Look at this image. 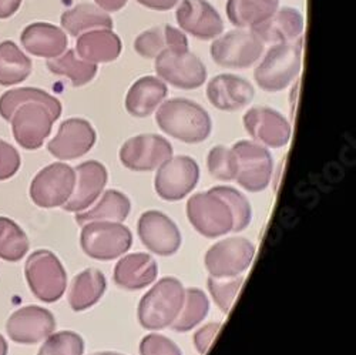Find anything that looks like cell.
Here are the masks:
<instances>
[{"mask_svg":"<svg viewBox=\"0 0 356 355\" xmlns=\"http://www.w3.org/2000/svg\"><path fill=\"white\" fill-rule=\"evenodd\" d=\"M96 132L84 118H69L58 127L54 139L47 144V150L58 160H76L93 149Z\"/></svg>","mask_w":356,"mask_h":355,"instance_id":"obj_17","label":"cell"},{"mask_svg":"<svg viewBox=\"0 0 356 355\" xmlns=\"http://www.w3.org/2000/svg\"><path fill=\"white\" fill-rule=\"evenodd\" d=\"M107 281L97 269H87L77 274L69 290V304L73 311L80 313L96 306L104 295Z\"/></svg>","mask_w":356,"mask_h":355,"instance_id":"obj_27","label":"cell"},{"mask_svg":"<svg viewBox=\"0 0 356 355\" xmlns=\"http://www.w3.org/2000/svg\"><path fill=\"white\" fill-rule=\"evenodd\" d=\"M62 114V103L36 87L9 90L0 97V116L12 125L15 140L24 150H38Z\"/></svg>","mask_w":356,"mask_h":355,"instance_id":"obj_1","label":"cell"},{"mask_svg":"<svg viewBox=\"0 0 356 355\" xmlns=\"http://www.w3.org/2000/svg\"><path fill=\"white\" fill-rule=\"evenodd\" d=\"M254 87L245 79L235 74H220L207 86V97L222 111H236L254 99Z\"/></svg>","mask_w":356,"mask_h":355,"instance_id":"obj_21","label":"cell"},{"mask_svg":"<svg viewBox=\"0 0 356 355\" xmlns=\"http://www.w3.org/2000/svg\"><path fill=\"white\" fill-rule=\"evenodd\" d=\"M159 276L156 260L147 253L123 255L114 267V283L124 290L137 291L152 285Z\"/></svg>","mask_w":356,"mask_h":355,"instance_id":"obj_22","label":"cell"},{"mask_svg":"<svg viewBox=\"0 0 356 355\" xmlns=\"http://www.w3.org/2000/svg\"><path fill=\"white\" fill-rule=\"evenodd\" d=\"M264 52V43L252 33L244 31L229 32L214 40L210 53L214 62L228 69H247L252 66Z\"/></svg>","mask_w":356,"mask_h":355,"instance_id":"obj_13","label":"cell"},{"mask_svg":"<svg viewBox=\"0 0 356 355\" xmlns=\"http://www.w3.org/2000/svg\"><path fill=\"white\" fill-rule=\"evenodd\" d=\"M22 166V159L15 147L0 139V182L12 179Z\"/></svg>","mask_w":356,"mask_h":355,"instance_id":"obj_41","label":"cell"},{"mask_svg":"<svg viewBox=\"0 0 356 355\" xmlns=\"http://www.w3.org/2000/svg\"><path fill=\"white\" fill-rule=\"evenodd\" d=\"M84 341L73 331L53 333L40 347L38 355H83Z\"/></svg>","mask_w":356,"mask_h":355,"instance_id":"obj_38","label":"cell"},{"mask_svg":"<svg viewBox=\"0 0 356 355\" xmlns=\"http://www.w3.org/2000/svg\"><path fill=\"white\" fill-rule=\"evenodd\" d=\"M118 157L131 171H153L172 157V145L163 136L140 134L122 145Z\"/></svg>","mask_w":356,"mask_h":355,"instance_id":"obj_14","label":"cell"},{"mask_svg":"<svg viewBox=\"0 0 356 355\" xmlns=\"http://www.w3.org/2000/svg\"><path fill=\"white\" fill-rule=\"evenodd\" d=\"M8 351H9L8 342H6L5 337L0 334V355H8Z\"/></svg>","mask_w":356,"mask_h":355,"instance_id":"obj_46","label":"cell"},{"mask_svg":"<svg viewBox=\"0 0 356 355\" xmlns=\"http://www.w3.org/2000/svg\"><path fill=\"white\" fill-rule=\"evenodd\" d=\"M56 330L54 315L39 306H27L15 311L8 322L6 333L17 344H39Z\"/></svg>","mask_w":356,"mask_h":355,"instance_id":"obj_16","label":"cell"},{"mask_svg":"<svg viewBox=\"0 0 356 355\" xmlns=\"http://www.w3.org/2000/svg\"><path fill=\"white\" fill-rule=\"evenodd\" d=\"M29 239L24 230L12 219L0 217V258L17 262L29 251Z\"/></svg>","mask_w":356,"mask_h":355,"instance_id":"obj_35","label":"cell"},{"mask_svg":"<svg viewBox=\"0 0 356 355\" xmlns=\"http://www.w3.org/2000/svg\"><path fill=\"white\" fill-rule=\"evenodd\" d=\"M304 16L292 8H282L271 17L251 27V32L262 43H291L304 32Z\"/></svg>","mask_w":356,"mask_h":355,"instance_id":"obj_23","label":"cell"},{"mask_svg":"<svg viewBox=\"0 0 356 355\" xmlns=\"http://www.w3.org/2000/svg\"><path fill=\"white\" fill-rule=\"evenodd\" d=\"M167 86L157 77L145 76L134 81L126 97V110L133 117H147L167 97Z\"/></svg>","mask_w":356,"mask_h":355,"instance_id":"obj_26","label":"cell"},{"mask_svg":"<svg viewBox=\"0 0 356 355\" xmlns=\"http://www.w3.org/2000/svg\"><path fill=\"white\" fill-rule=\"evenodd\" d=\"M95 2L97 3V6L100 9H103L104 12H108V13H113V12H118L122 10L129 0H95Z\"/></svg>","mask_w":356,"mask_h":355,"instance_id":"obj_45","label":"cell"},{"mask_svg":"<svg viewBox=\"0 0 356 355\" xmlns=\"http://www.w3.org/2000/svg\"><path fill=\"white\" fill-rule=\"evenodd\" d=\"M74 184V168L66 163H53L36 174L29 193L40 209H54L70 198Z\"/></svg>","mask_w":356,"mask_h":355,"instance_id":"obj_11","label":"cell"},{"mask_svg":"<svg viewBox=\"0 0 356 355\" xmlns=\"http://www.w3.org/2000/svg\"><path fill=\"white\" fill-rule=\"evenodd\" d=\"M220 329H221V322H209V324L202 325L200 330L195 331L194 345L200 355H205L207 352H209Z\"/></svg>","mask_w":356,"mask_h":355,"instance_id":"obj_42","label":"cell"},{"mask_svg":"<svg viewBox=\"0 0 356 355\" xmlns=\"http://www.w3.org/2000/svg\"><path fill=\"white\" fill-rule=\"evenodd\" d=\"M209 311L210 301L205 292L200 288H188L186 290L181 311L170 327L177 333H187L205 320Z\"/></svg>","mask_w":356,"mask_h":355,"instance_id":"obj_34","label":"cell"},{"mask_svg":"<svg viewBox=\"0 0 356 355\" xmlns=\"http://www.w3.org/2000/svg\"><path fill=\"white\" fill-rule=\"evenodd\" d=\"M76 52L88 63H108L122 53V40L110 29H97L79 36Z\"/></svg>","mask_w":356,"mask_h":355,"instance_id":"obj_25","label":"cell"},{"mask_svg":"<svg viewBox=\"0 0 356 355\" xmlns=\"http://www.w3.org/2000/svg\"><path fill=\"white\" fill-rule=\"evenodd\" d=\"M154 68L160 79L183 90L198 88L207 80L205 65L188 49L164 50L156 57Z\"/></svg>","mask_w":356,"mask_h":355,"instance_id":"obj_10","label":"cell"},{"mask_svg":"<svg viewBox=\"0 0 356 355\" xmlns=\"http://www.w3.org/2000/svg\"><path fill=\"white\" fill-rule=\"evenodd\" d=\"M140 355H183V352L168 337L148 334L140 342Z\"/></svg>","mask_w":356,"mask_h":355,"instance_id":"obj_40","label":"cell"},{"mask_svg":"<svg viewBox=\"0 0 356 355\" xmlns=\"http://www.w3.org/2000/svg\"><path fill=\"white\" fill-rule=\"evenodd\" d=\"M231 149L236 160V183L250 193L264 191L270 186L274 173V160L270 150L259 143L248 140L235 143Z\"/></svg>","mask_w":356,"mask_h":355,"instance_id":"obj_7","label":"cell"},{"mask_svg":"<svg viewBox=\"0 0 356 355\" xmlns=\"http://www.w3.org/2000/svg\"><path fill=\"white\" fill-rule=\"evenodd\" d=\"M187 217L191 226L207 239H217L232 231L234 217L227 201L209 190L191 196L187 201Z\"/></svg>","mask_w":356,"mask_h":355,"instance_id":"obj_8","label":"cell"},{"mask_svg":"<svg viewBox=\"0 0 356 355\" xmlns=\"http://www.w3.org/2000/svg\"><path fill=\"white\" fill-rule=\"evenodd\" d=\"M301 65L302 40L275 45L255 69L254 77L262 90L277 93L296 79L301 72Z\"/></svg>","mask_w":356,"mask_h":355,"instance_id":"obj_4","label":"cell"},{"mask_svg":"<svg viewBox=\"0 0 356 355\" xmlns=\"http://www.w3.org/2000/svg\"><path fill=\"white\" fill-rule=\"evenodd\" d=\"M200 180V167L188 156L168 159L159 167L154 179V189L160 198L178 201L187 197Z\"/></svg>","mask_w":356,"mask_h":355,"instance_id":"obj_12","label":"cell"},{"mask_svg":"<svg viewBox=\"0 0 356 355\" xmlns=\"http://www.w3.org/2000/svg\"><path fill=\"white\" fill-rule=\"evenodd\" d=\"M244 127L258 143L280 149L291 139V125L286 118L270 107H252L244 114Z\"/></svg>","mask_w":356,"mask_h":355,"instance_id":"obj_19","label":"cell"},{"mask_svg":"<svg viewBox=\"0 0 356 355\" xmlns=\"http://www.w3.org/2000/svg\"><path fill=\"white\" fill-rule=\"evenodd\" d=\"M278 10V0H228L227 16L236 27H254Z\"/></svg>","mask_w":356,"mask_h":355,"instance_id":"obj_31","label":"cell"},{"mask_svg":"<svg viewBox=\"0 0 356 355\" xmlns=\"http://www.w3.org/2000/svg\"><path fill=\"white\" fill-rule=\"evenodd\" d=\"M175 19L184 32L201 40L214 39L224 31L221 16L205 0H183Z\"/></svg>","mask_w":356,"mask_h":355,"instance_id":"obj_20","label":"cell"},{"mask_svg":"<svg viewBox=\"0 0 356 355\" xmlns=\"http://www.w3.org/2000/svg\"><path fill=\"white\" fill-rule=\"evenodd\" d=\"M92 355H123V354H118V352H111V351H103V352H96Z\"/></svg>","mask_w":356,"mask_h":355,"instance_id":"obj_47","label":"cell"},{"mask_svg":"<svg viewBox=\"0 0 356 355\" xmlns=\"http://www.w3.org/2000/svg\"><path fill=\"white\" fill-rule=\"evenodd\" d=\"M141 243L157 255H174L181 247V232L177 224L164 213L150 210L141 214L137 224Z\"/></svg>","mask_w":356,"mask_h":355,"instance_id":"obj_15","label":"cell"},{"mask_svg":"<svg viewBox=\"0 0 356 355\" xmlns=\"http://www.w3.org/2000/svg\"><path fill=\"white\" fill-rule=\"evenodd\" d=\"M255 257V246L244 237H231L211 246L205 253L204 264L210 277L228 278L241 276L250 269Z\"/></svg>","mask_w":356,"mask_h":355,"instance_id":"obj_9","label":"cell"},{"mask_svg":"<svg viewBox=\"0 0 356 355\" xmlns=\"http://www.w3.org/2000/svg\"><path fill=\"white\" fill-rule=\"evenodd\" d=\"M76 184L70 198L63 204L69 213H81L96 203L107 184V168L96 160L84 161L74 168Z\"/></svg>","mask_w":356,"mask_h":355,"instance_id":"obj_18","label":"cell"},{"mask_svg":"<svg viewBox=\"0 0 356 355\" xmlns=\"http://www.w3.org/2000/svg\"><path fill=\"white\" fill-rule=\"evenodd\" d=\"M81 227L80 246L86 255L95 260L110 261L131 248L133 234L123 223L90 221Z\"/></svg>","mask_w":356,"mask_h":355,"instance_id":"obj_6","label":"cell"},{"mask_svg":"<svg viewBox=\"0 0 356 355\" xmlns=\"http://www.w3.org/2000/svg\"><path fill=\"white\" fill-rule=\"evenodd\" d=\"M156 122L165 134L188 144L207 140L213 130L210 114L188 99H171L160 104Z\"/></svg>","mask_w":356,"mask_h":355,"instance_id":"obj_2","label":"cell"},{"mask_svg":"<svg viewBox=\"0 0 356 355\" xmlns=\"http://www.w3.org/2000/svg\"><path fill=\"white\" fill-rule=\"evenodd\" d=\"M22 5V0H0V19L13 16Z\"/></svg>","mask_w":356,"mask_h":355,"instance_id":"obj_44","label":"cell"},{"mask_svg":"<svg viewBox=\"0 0 356 355\" xmlns=\"http://www.w3.org/2000/svg\"><path fill=\"white\" fill-rule=\"evenodd\" d=\"M216 194L222 197L227 204L229 205V209L232 212L234 217V227L232 231L240 232L245 230L251 224L252 219V210H251V204L248 198L236 189L229 187V186H217L211 189Z\"/></svg>","mask_w":356,"mask_h":355,"instance_id":"obj_36","label":"cell"},{"mask_svg":"<svg viewBox=\"0 0 356 355\" xmlns=\"http://www.w3.org/2000/svg\"><path fill=\"white\" fill-rule=\"evenodd\" d=\"M62 26L65 31L77 38L86 32L97 31V29H113V19L107 12L99 6L81 3L62 15Z\"/></svg>","mask_w":356,"mask_h":355,"instance_id":"obj_30","label":"cell"},{"mask_svg":"<svg viewBox=\"0 0 356 355\" xmlns=\"http://www.w3.org/2000/svg\"><path fill=\"white\" fill-rule=\"evenodd\" d=\"M22 45L33 56L54 58L66 52L69 40L60 27L50 23H33L23 31Z\"/></svg>","mask_w":356,"mask_h":355,"instance_id":"obj_24","label":"cell"},{"mask_svg":"<svg viewBox=\"0 0 356 355\" xmlns=\"http://www.w3.org/2000/svg\"><path fill=\"white\" fill-rule=\"evenodd\" d=\"M136 2L144 8L164 12V10L172 9L177 5L178 0H136Z\"/></svg>","mask_w":356,"mask_h":355,"instance_id":"obj_43","label":"cell"},{"mask_svg":"<svg viewBox=\"0 0 356 355\" xmlns=\"http://www.w3.org/2000/svg\"><path fill=\"white\" fill-rule=\"evenodd\" d=\"M24 276L35 297L51 304L66 292L67 274L62 261L49 250H36L24 264Z\"/></svg>","mask_w":356,"mask_h":355,"instance_id":"obj_5","label":"cell"},{"mask_svg":"<svg viewBox=\"0 0 356 355\" xmlns=\"http://www.w3.org/2000/svg\"><path fill=\"white\" fill-rule=\"evenodd\" d=\"M47 68L53 74L66 76L74 87H80L92 81L97 73V65L84 62L76 56L74 50H67L65 54L50 58Z\"/></svg>","mask_w":356,"mask_h":355,"instance_id":"obj_33","label":"cell"},{"mask_svg":"<svg viewBox=\"0 0 356 355\" xmlns=\"http://www.w3.org/2000/svg\"><path fill=\"white\" fill-rule=\"evenodd\" d=\"M186 288L180 280L164 277L140 300L137 317L141 327L150 331L164 330L175 321L184 303Z\"/></svg>","mask_w":356,"mask_h":355,"instance_id":"obj_3","label":"cell"},{"mask_svg":"<svg viewBox=\"0 0 356 355\" xmlns=\"http://www.w3.org/2000/svg\"><path fill=\"white\" fill-rule=\"evenodd\" d=\"M207 167L214 179L220 182H234L236 175V160L232 149L216 145L207 157Z\"/></svg>","mask_w":356,"mask_h":355,"instance_id":"obj_39","label":"cell"},{"mask_svg":"<svg viewBox=\"0 0 356 355\" xmlns=\"http://www.w3.org/2000/svg\"><path fill=\"white\" fill-rule=\"evenodd\" d=\"M131 210L130 198L118 190H107L99 203L81 213H76V223L84 226L90 221H117L123 223Z\"/></svg>","mask_w":356,"mask_h":355,"instance_id":"obj_29","label":"cell"},{"mask_svg":"<svg viewBox=\"0 0 356 355\" xmlns=\"http://www.w3.org/2000/svg\"><path fill=\"white\" fill-rule=\"evenodd\" d=\"M243 283H244L243 276L228 277V278L210 277L209 281H207V285H209V291L217 307L227 314L236 299V294L240 292Z\"/></svg>","mask_w":356,"mask_h":355,"instance_id":"obj_37","label":"cell"},{"mask_svg":"<svg viewBox=\"0 0 356 355\" xmlns=\"http://www.w3.org/2000/svg\"><path fill=\"white\" fill-rule=\"evenodd\" d=\"M170 49H188V40L183 32L168 24L148 29L134 42V50L144 58H156Z\"/></svg>","mask_w":356,"mask_h":355,"instance_id":"obj_28","label":"cell"},{"mask_svg":"<svg viewBox=\"0 0 356 355\" xmlns=\"http://www.w3.org/2000/svg\"><path fill=\"white\" fill-rule=\"evenodd\" d=\"M32 73V61L13 42L0 43V84L13 86Z\"/></svg>","mask_w":356,"mask_h":355,"instance_id":"obj_32","label":"cell"}]
</instances>
